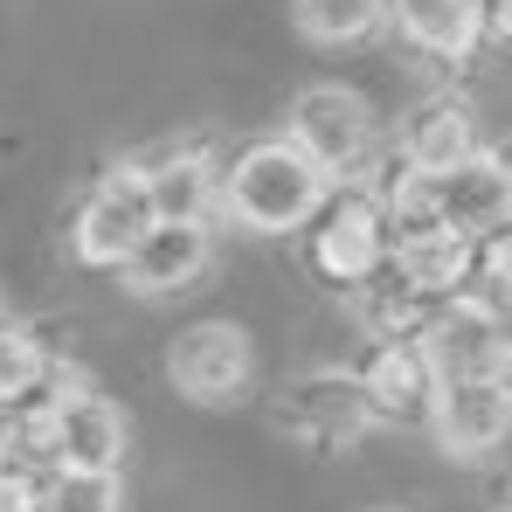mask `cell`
I'll return each instance as SVG.
<instances>
[{
    "instance_id": "cell-8",
    "label": "cell",
    "mask_w": 512,
    "mask_h": 512,
    "mask_svg": "<svg viewBox=\"0 0 512 512\" xmlns=\"http://www.w3.org/2000/svg\"><path fill=\"white\" fill-rule=\"evenodd\" d=\"M56 436H63V471H118V457H125V416L84 388V381H70V374H56Z\"/></svg>"
},
{
    "instance_id": "cell-4",
    "label": "cell",
    "mask_w": 512,
    "mask_h": 512,
    "mask_svg": "<svg viewBox=\"0 0 512 512\" xmlns=\"http://www.w3.org/2000/svg\"><path fill=\"white\" fill-rule=\"evenodd\" d=\"M429 429L457 464H485L492 450H506L512 436V381L485 374V381H436L429 402Z\"/></svg>"
},
{
    "instance_id": "cell-16",
    "label": "cell",
    "mask_w": 512,
    "mask_h": 512,
    "mask_svg": "<svg viewBox=\"0 0 512 512\" xmlns=\"http://www.w3.org/2000/svg\"><path fill=\"white\" fill-rule=\"evenodd\" d=\"M146 180H153L160 222H201V208L222 201V180H215V167L201 153H180V160H167L160 173H146Z\"/></svg>"
},
{
    "instance_id": "cell-2",
    "label": "cell",
    "mask_w": 512,
    "mask_h": 512,
    "mask_svg": "<svg viewBox=\"0 0 512 512\" xmlns=\"http://www.w3.org/2000/svg\"><path fill=\"white\" fill-rule=\"evenodd\" d=\"M153 222H160L153 180H146L139 167H111L97 187H90V201L77 208V256L97 263V270H125L132 250L153 236Z\"/></svg>"
},
{
    "instance_id": "cell-21",
    "label": "cell",
    "mask_w": 512,
    "mask_h": 512,
    "mask_svg": "<svg viewBox=\"0 0 512 512\" xmlns=\"http://www.w3.org/2000/svg\"><path fill=\"white\" fill-rule=\"evenodd\" d=\"M485 312H492L499 353H506V367H512V284H492V291H485Z\"/></svg>"
},
{
    "instance_id": "cell-26",
    "label": "cell",
    "mask_w": 512,
    "mask_h": 512,
    "mask_svg": "<svg viewBox=\"0 0 512 512\" xmlns=\"http://www.w3.org/2000/svg\"><path fill=\"white\" fill-rule=\"evenodd\" d=\"M499 512H512V492H506V499H499Z\"/></svg>"
},
{
    "instance_id": "cell-14",
    "label": "cell",
    "mask_w": 512,
    "mask_h": 512,
    "mask_svg": "<svg viewBox=\"0 0 512 512\" xmlns=\"http://www.w3.org/2000/svg\"><path fill=\"white\" fill-rule=\"evenodd\" d=\"M291 423L305 429L312 443H353L360 429L374 423V409H367V388H360V381L319 374V381H305V388H298V402H291Z\"/></svg>"
},
{
    "instance_id": "cell-13",
    "label": "cell",
    "mask_w": 512,
    "mask_h": 512,
    "mask_svg": "<svg viewBox=\"0 0 512 512\" xmlns=\"http://www.w3.org/2000/svg\"><path fill=\"white\" fill-rule=\"evenodd\" d=\"M360 388H367V409H374V416H416V409L436 402V374H429V360H423V346H416V340L374 346Z\"/></svg>"
},
{
    "instance_id": "cell-22",
    "label": "cell",
    "mask_w": 512,
    "mask_h": 512,
    "mask_svg": "<svg viewBox=\"0 0 512 512\" xmlns=\"http://www.w3.org/2000/svg\"><path fill=\"white\" fill-rule=\"evenodd\" d=\"M485 28H492V35H506V42H512V0H485Z\"/></svg>"
},
{
    "instance_id": "cell-7",
    "label": "cell",
    "mask_w": 512,
    "mask_h": 512,
    "mask_svg": "<svg viewBox=\"0 0 512 512\" xmlns=\"http://www.w3.org/2000/svg\"><path fill=\"white\" fill-rule=\"evenodd\" d=\"M312 263L333 277V284H367L381 263H388V215L374 194H340L312 236Z\"/></svg>"
},
{
    "instance_id": "cell-3",
    "label": "cell",
    "mask_w": 512,
    "mask_h": 512,
    "mask_svg": "<svg viewBox=\"0 0 512 512\" xmlns=\"http://www.w3.org/2000/svg\"><path fill=\"white\" fill-rule=\"evenodd\" d=\"M250 374H256V346H250V333L229 326V319H201V326H187V333L167 346V381L187 402H201V409L236 402V395L250 388Z\"/></svg>"
},
{
    "instance_id": "cell-25",
    "label": "cell",
    "mask_w": 512,
    "mask_h": 512,
    "mask_svg": "<svg viewBox=\"0 0 512 512\" xmlns=\"http://www.w3.org/2000/svg\"><path fill=\"white\" fill-rule=\"evenodd\" d=\"M7 319H14V312H7V298H0V326H7Z\"/></svg>"
},
{
    "instance_id": "cell-9",
    "label": "cell",
    "mask_w": 512,
    "mask_h": 512,
    "mask_svg": "<svg viewBox=\"0 0 512 512\" xmlns=\"http://www.w3.org/2000/svg\"><path fill=\"white\" fill-rule=\"evenodd\" d=\"M402 160L416 173H457L478 160V125H471V104L464 97H429L416 104V118L402 125Z\"/></svg>"
},
{
    "instance_id": "cell-10",
    "label": "cell",
    "mask_w": 512,
    "mask_h": 512,
    "mask_svg": "<svg viewBox=\"0 0 512 512\" xmlns=\"http://www.w3.org/2000/svg\"><path fill=\"white\" fill-rule=\"evenodd\" d=\"M201 270H208V229L201 222H153V236L125 263V284L139 298H167V291H187Z\"/></svg>"
},
{
    "instance_id": "cell-17",
    "label": "cell",
    "mask_w": 512,
    "mask_h": 512,
    "mask_svg": "<svg viewBox=\"0 0 512 512\" xmlns=\"http://www.w3.org/2000/svg\"><path fill=\"white\" fill-rule=\"evenodd\" d=\"M42 381H56L49 346L35 340L21 319H7V326H0V402H28Z\"/></svg>"
},
{
    "instance_id": "cell-18",
    "label": "cell",
    "mask_w": 512,
    "mask_h": 512,
    "mask_svg": "<svg viewBox=\"0 0 512 512\" xmlns=\"http://www.w3.org/2000/svg\"><path fill=\"white\" fill-rule=\"evenodd\" d=\"M291 14L312 42H360V35L381 28L388 0H291Z\"/></svg>"
},
{
    "instance_id": "cell-19",
    "label": "cell",
    "mask_w": 512,
    "mask_h": 512,
    "mask_svg": "<svg viewBox=\"0 0 512 512\" xmlns=\"http://www.w3.org/2000/svg\"><path fill=\"white\" fill-rule=\"evenodd\" d=\"M35 512H125V485L118 471H56Z\"/></svg>"
},
{
    "instance_id": "cell-1",
    "label": "cell",
    "mask_w": 512,
    "mask_h": 512,
    "mask_svg": "<svg viewBox=\"0 0 512 512\" xmlns=\"http://www.w3.org/2000/svg\"><path fill=\"white\" fill-rule=\"evenodd\" d=\"M326 180L333 173L319 160H305L291 139H263L222 173V208L256 236H284V229H305L326 208Z\"/></svg>"
},
{
    "instance_id": "cell-24",
    "label": "cell",
    "mask_w": 512,
    "mask_h": 512,
    "mask_svg": "<svg viewBox=\"0 0 512 512\" xmlns=\"http://www.w3.org/2000/svg\"><path fill=\"white\" fill-rule=\"evenodd\" d=\"M0 512H35V499H28L21 485H7V478H0Z\"/></svg>"
},
{
    "instance_id": "cell-12",
    "label": "cell",
    "mask_w": 512,
    "mask_h": 512,
    "mask_svg": "<svg viewBox=\"0 0 512 512\" xmlns=\"http://www.w3.org/2000/svg\"><path fill=\"white\" fill-rule=\"evenodd\" d=\"M436 201H443V229H457V236H471V243L492 236V229L512 215V194H506V180L492 173V160L436 173Z\"/></svg>"
},
{
    "instance_id": "cell-6",
    "label": "cell",
    "mask_w": 512,
    "mask_h": 512,
    "mask_svg": "<svg viewBox=\"0 0 512 512\" xmlns=\"http://www.w3.org/2000/svg\"><path fill=\"white\" fill-rule=\"evenodd\" d=\"M416 346H423V360H429L436 381H485V374L506 367L485 298H450V305H436Z\"/></svg>"
},
{
    "instance_id": "cell-11",
    "label": "cell",
    "mask_w": 512,
    "mask_h": 512,
    "mask_svg": "<svg viewBox=\"0 0 512 512\" xmlns=\"http://www.w3.org/2000/svg\"><path fill=\"white\" fill-rule=\"evenodd\" d=\"M395 284H409L416 298H450V291H464V277H471V236H457V229H436V236H409V243H395Z\"/></svg>"
},
{
    "instance_id": "cell-20",
    "label": "cell",
    "mask_w": 512,
    "mask_h": 512,
    "mask_svg": "<svg viewBox=\"0 0 512 512\" xmlns=\"http://www.w3.org/2000/svg\"><path fill=\"white\" fill-rule=\"evenodd\" d=\"M485 277H492V284H512V215L485 236Z\"/></svg>"
},
{
    "instance_id": "cell-5",
    "label": "cell",
    "mask_w": 512,
    "mask_h": 512,
    "mask_svg": "<svg viewBox=\"0 0 512 512\" xmlns=\"http://www.w3.org/2000/svg\"><path fill=\"white\" fill-rule=\"evenodd\" d=\"M291 146L305 160H319L326 173H353L374 146V118L346 84H312L291 104Z\"/></svg>"
},
{
    "instance_id": "cell-23",
    "label": "cell",
    "mask_w": 512,
    "mask_h": 512,
    "mask_svg": "<svg viewBox=\"0 0 512 512\" xmlns=\"http://www.w3.org/2000/svg\"><path fill=\"white\" fill-rule=\"evenodd\" d=\"M485 160H492V173H499V180H506V194H512V139H499V146H492V153H485Z\"/></svg>"
},
{
    "instance_id": "cell-15",
    "label": "cell",
    "mask_w": 512,
    "mask_h": 512,
    "mask_svg": "<svg viewBox=\"0 0 512 512\" xmlns=\"http://www.w3.org/2000/svg\"><path fill=\"white\" fill-rule=\"evenodd\" d=\"M402 35L423 42L429 56H471L485 35V0H395Z\"/></svg>"
}]
</instances>
